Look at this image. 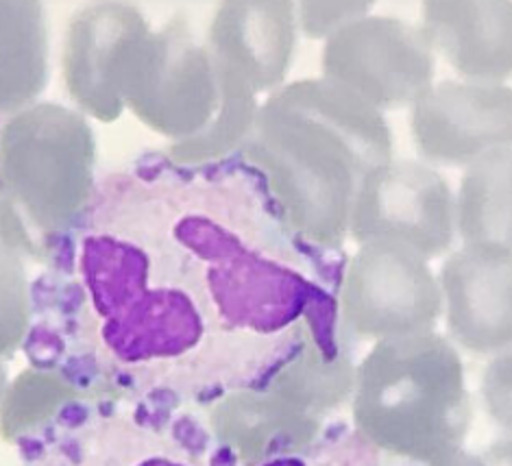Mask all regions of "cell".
<instances>
[{
  "mask_svg": "<svg viewBox=\"0 0 512 466\" xmlns=\"http://www.w3.org/2000/svg\"><path fill=\"white\" fill-rule=\"evenodd\" d=\"M323 299L260 194L181 168L96 183L70 244L66 342L140 397L253 388Z\"/></svg>",
  "mask_w": 512,
  "mask_h": 466,
  "instance_id": "6da1fadb",
  "label": "cell"
},
{
  "mask_svg": "<svg viewBox=\"0 0 512 466\" xmlns=\"http://www.w3.org/2000/svg\"><path fill=\"white\" fill-rule=\"evenodd\" d=\"M356 397L360 434L377 449L432 447L469 419L462 362L430 331L377 342L362 362Z\"/></svg>",
  "mask_w": 512,
  "mask_h": 466,
  "instance_id": "7a4b0ae2",
  "label": "cell"
},
{
  "mask_svg": "<svg viewBox=\"0 0 512 466\" xmlns=\"http://www.w3.org/2000/svg\"><path fill=\"white\" fill-rule=\"evenodd\" d=\"M434 66L421 29L388 16L353 20L327 48L329 75L377 112L417 103L432 90Z\"/></svg>",
  "mask_w": 512,
  "mask_h": 466,
  "instance_id": "3957f363",
  "label": "cell"
},
{
  "mask_svg": "<svg viewBox=\"0 0 512 466\" xmlns=\"http://www.w3.org/2000/svg\"><path fill=\"white\" fill-rule=\"evenodd\" d=\"M443 308L428 260L399 242H364L345 284V314L362 338L428 334Z\"/></svg>",
  "mask_w": 512,
  "mask_h": 466,
  "instance_id": "277c9868",
  "label": "cell"
},
{
  "mask_svg": "<svg viewBox=\"0 0 512 466\" xmlns=\"http://www.w3.org/2000/svg\"><path fill=\"white\" fill-rule=\"evenodd\" d=\"M349 223L362 244L399 242L428 260L451 247L456 205L447 181L434 168L388 162L360 183Z\"/></svg>",
  "mask_w": 512,
  "mask_h": 466,
  "instance_id": "5b68a950",
  "label": "cell"
},
{
  "mask_svg": "<svg viewBox=\"0 0 512 466\" xmlns=\"http://www.w3.org/2000/svg\"><path fill=\"white\" fill-rule=\"evenodd\" d=\"M410 131L417 151L443 166H469L491 151L512 149V88L438 83L412 105Z\"/></svg>",
  "mask_w": 512,
  "mask_h": 466,
  "instance_id": "8992f818",
  "label": "cell"
},
{
  "mask_svg": "<svg viewBox=\"0 0 512 466\" xmlns=\"http://www.w3.org/2000/svg\"><path fill=\"white\" fill-rule=\"evenodd\" d=\"M29 466H210V460L153 414L101 410L53 432Z\"/></svg>",
  "mask_w": 512,
  "mask_h": 466,
  "instance_id": "52a82bcc",
  "label": "cell"
},
{
  "mask_svg": "<svg viewBox=\"0 0 512 466\" xmlns=\"http://www.w3.org/2000/svg\"><path fill=\"white\" fill-rule=\"evenodd\" d=\"M441 294L447 325L462 347L475 353L512 347V257L469 249L443 266Z\"/></svg>",
  "mask_w": 512,
  "mask_h": 466,
  "instance_id": "ba28073f",
  "label": "cell"
},
{
  "mask_svg": "<svg viewBox=\"0 0 512 466\" xmlns=\"http://www.w3.org/2000/svg\"><path fill=\"white\" fill-rule=\"evenodd\" d=\"M421 33L434 53L475 83L512 77V3L432 0L421 7Z\"/></svg>",
  "mask_w": 512,
  "mask_h": 466,
  "instance_id": "9c48e42d",
  "label": "cell"
},
{
  "mask_svg": "<svg viewBox=\"0 0 512 466\" xmlns=\"http://www.w3.org/2000/svg\"><path fill=\"white\" fill-rule=\"evenodd\" d=\"M456 225L465 247L512 257V149L491 151L467 166Z\"/></svg>",
  "mask_w": 512,
  "mask_h": 466,
  "instance_id": "30bf717a",
  "label": "cell"
},
{
  "mask_svg": "<svg viewBox=\"0 0 512 466\" xmlns=\"http://www.w3.org/2000/svg\"><path fill=\"white\" fill-rule=\"evenodd\" d=\"M482 395L493 419L512 429V349L489 364L482 379Z\"/></svg>",
  "mask_w": 512,
  "mask_h": 466,
  "instance_id": "8fae6325",
  "label": "cell"
},
{
  "mask_svg": "<svg viewBox=\"0 0 512 466\" xmlns=\"http://www.w3.org/2000/svg\"><path fill=\"white\" fill-rule=\"evenodd\" d=\"M255 466H377L358 447H306L284 451Z\"/></svg>",
  "mask_w": 512,
  "mask_h": 466,
  "instance_id": "7c38bea8",
  "label": "cell"
}]
</instances>
